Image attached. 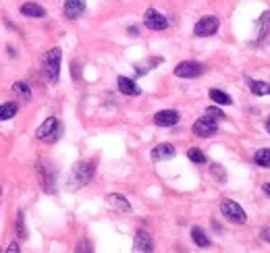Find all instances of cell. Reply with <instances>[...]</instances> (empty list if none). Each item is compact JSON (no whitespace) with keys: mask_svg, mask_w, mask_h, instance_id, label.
Masks as SVG:
<instances>
[{"mask_svg":"<svg viewBox=\"0 0 270 253\" xmlns=\"http://www.w3.org/2000/svg\"><path fill=\"white\" fill-rule=\"evenodd\" d=\"M254 162H256V166H260V168H270V148L258 150V152L254 154Z\"/></svg>","mask_w":270,"mask_h":253,"instance_id":"44dd1931","label":"cell"},{"mask_svg":"<svg viewBox=\"0 0 270 253\" xmlns=\"http://www.w3.org/2000/svg\"><path fill=\"white\" fill-rule=\"evenodd\" d=\"M0 197H3V187H0Z\"/></svg>","mask_w":270,"mask_h":253,"instance_id":"d6a6232c","label":"cell"},{"mask_svg":"<svg viewBox=\"0 0 270 253\" xmlns=\"http://www.w3.org/2000/svg\"><path fill=\"white\" fill-rule=\"evenodd\" d=\"M58 135H60V123L56 121V117H48L36 131L38 139L46 141V143H54L58 139Z\"/></svg>","mask_w":270,"mask_h":253,"instance_id":"277c9868","label":"cell"},{"mask_svg":"<svg viewBox=\"0 0 270 253\" xmlns=\"http://www.w3.org/2000/svg\"><path fill=\"white\" fill-rule=\"evenodd\" d=\"M260 237H262L264 241H268V243H270V226L262 228V231H260Z\"/></svg>","mask_w":270,"mask_h":253,"instance_id":"f1b7e54d","label":"cell"},{"mask_svg":"<svg viewBox=\"0 0 270 253\" xmlns=\"http://www.w3.org/2000/svg\"><path fill=\"white\" fill-rule=\"evenodd\" d=\"M214 133H218V123L212 121L210 117H201L193 123V135L201 137V139H206V137H212Z\"/></svg>","mask_w":270,"mask_h":253,"instance_id":"ba28073f","label":"cell"},{"mask_svg":"<svg viewBox=\"0 0 270 253\" xmlns=\"http://www.w3.org/2000/svg\"><path fill=\"white\" fill-rule=\"evenodd\" d=\"M218 27H220L218 17H214V15H206V17H201V19L195 23L193 33H195L197 38H210V35H214V33L218 31Z\"/></svg>","mask_w":270,"mask_h":253,"instance_id":"5b68a950","label":"cell"},{"mask_svg":"<svg viewBox=\"0 0 270 253\" xmlns=\"http://www.w3.org/2000/svg\"><path fill=\"white\" fill-rule=\"evenodd\" d=\"M179 119H181V114L177 110H160L154 114V123L158 127H175L179 123Z\"/></svg>","mask_w":270,"mask_h":253,"instance_id":"8fae6325","label":"cell"},{"mask_svg":"<svg viewBox=\"0 0 270 253\" xmlns=\"http://www.w3.org/2000/svg\"><path fill=\"white\" fill-rule=\"evenodd\" d=\"M17 110L19 106L15 102H7V104H0V121H11L17 117Z\"/></svg>","mask_w":270,"mask_h":253,"instance_id":"d6986e66","label":"cell"},{"mask_svg":"<svg viewBox=\"0 0 270 253\" xmlns=\"http://www.w3.org/2000/svg\"><path fill=\"white\" fill-rule=\"evenodd\" d=\"M106 201H108L110 208H115V210H119V212H131L129 199H127L125 195H121V193H110V195L106 197Z\"/></svg>","mask_w":270,"mask_h":253,"instance_id":"5bb4252c","label":"cell"},{"mask_svg":"<svg viewBox=\"0 0 270 253\" xmlns=\"http://www.w3.org/2000/svg\"><path fill=\"white\" fill-rule=\"evenodd\" d=\"M201 73H204V64L197 60H183L175 66V75L181 79H193V77H199Z\"/></svg>","mask_w":270,"mask_h":253,"instance_id":"8992f818","label":"cell"},{"mask_svg":"<svg viewBox=\"0 0 270 253\" xmlns=\"http://www.w3.org/2000/svg\"><path fill=\"white\" fill-rule=\"evenodd\" d=\"M264 193L270 197V183H264Z\"/></svg>","mask_w":270,"mask_h":253,"instance_id":"4dcf8cb0","label":"cell"},{"mask_svg":"<svg viewBox=\"0 0 270 253\" xmlns=\"http://www.w3.org/2000/svg\"><path fill=\"white\" fill-rule=\"evenodd\" d=\"M19 13L23 17H29V19H44L46 17V9L38 3H25L19 7Z\"/></svg>","mask_w":270,"mask_h":253,"instance_id":"7c38bea8","label":"cell"},{"mask_svg":"<svg viewBox=\"0 0 270 253\" xmlns=\"http://www.w3.org/2000/svg\"><path fill=\"white\" fill-rule=\"evenodd\" d=\"M191 239H193V243L197 245V247H201V249H206V247H210V239H208V235L201 231L199 226H193L191 228Z\"/></svg>","mask_w":270,"mask_h":253,"instance_id":"ac0fdd59","label":"cell"},{"mask_svg":"<svg viewBox=\"0 0 270 253\" xmlns=\"http://www.w3.org/2000/svg\"><path fill=\"white\" fill-rule=\"evenodd\" d=\"M94 174H96V162H92V160H83V162L73 166L69 178H66V189L69 191L83 189L87 183L94 178Z\"/></svg>","mask_w":270,"mask_h":253,"instance_id":"6da1fadb","label":"cell"},{"mask_svg":"<svg viewBox=\"0 0 270 253\" xmlns=\"http://www.w3.org/2000/svg\"><path fill=\"white\" fill-rule=\"evenodd\" d=\"M85 9H87L85 0H66L64 7H62V13H64L66 19L75 21V19H79V17L85 13Z\"/></svg>","mask_w":270,"mask_h":253,"instance_id":"30bf717a","label":"cell"},{"mask_svg":"<svg viewBox=\"0 0 270 253\" xmlns=\"http://www.w3.org/2000/svg\"><path fill=\"white\" fill-rule=\"evenodd\" d=\"M38 170H40V174H42V187H44V191L46 193H54V176H52V172H44V166H40L38 164Z\"/></svg>","mask_w":270,"mask_h":253,"instance_id":"7402d4cb","label":"cell"},{"mask_svg":"<svg viewBox=\"0 0 270 253\" xmlns=\"http://www.w3.org/2000/svg\"><path fill=\"white\" fill-rule=\"evenodd\" d=\"M187 158L191 160L193 164H206L208 162V158H206V154L201 152L199 148H189L187 150Z\"/></svg>","mask_w":270,"mask_h":253,"instance_id":"603a6c76","label":"cell"},{"mask_svg":"<svg viewBox=\"0 0 270 253\" xmlns=\"http://www.w3.org/2000/svg\"><path fill=\"white\" fill-rule=\"evenodd\" d=\"M220 214L227 218L229 222H233V224H245L247 222L245 210L241 208L237 201H233V199H222L220 201Z\"/></svg>","mask_w":270,"mask_h":253,"instance_id":"3957f363","label":"cell"},{"mask_svg":"<svg viewBox=\"0 0 270 253\" xmlns=\"http://www.w3.org/2000/svg\"><path fill=\"white\" fill-rule=\"evenodd\" d=\"M133 253H154V241H152V235L144 228H140L135 233V239H133Z\"/></svg>","mask_w":270,"mask_h":253,"instance_id":"9c48e42d","label":"cell"},{"mask_svg":"<svg viewBox=\"0 0 270 253\" xmlns=\"http://www.w3.org/2000/svg\"><path fill=\"white\" fill-rule=\"evenodd\" d=\"M206 117H210L212 121H222L224 114H222V110H218L216 106H208V108H206Z\"/></svg>","mask_w":270,"mask_h":253,"instance_id":"d4e9b609","label":"cell"},{"mask_svg":"<svg viewBox=\"0 0 270 253\" xmlns=\"http://www.w3.org/2000/svg\"><path fill=\"white\" fill-rule=\"evenodd\" d=\"M247 83H250V89H252V94H256V96H270V83H268V81H256V79H247Z\"/></svg>","mask_w":270,"mask_h":253,"instance_id":"e0dca14e","label":"cell"},{"mask_svg":"<svg viewBox=\"0 0 270 253\" xmlns=\"http://www.w3.org/2000/svg\"><path fill=\"white\" fill-rule=\"evenodd\" d=\"M75 253H94L92 251V245H89V241H79L77 243V247H75Z\"/></svg>","mask_w":270,"mask_h":253,"instance_id":"4316f807","label":"cell"},{"mask_svg":"<svg viewBox=\"0 0 270 253\" xmlns=\"http://www.w3.org/2000/svg\"><path fill=\"white\" fill-rule=\"evenodd\" d=\"M144 23H146V27L152 29V31H162V29L168 27V19L160 11H156V9H148L146 11Z\"/></svg>","mask_w":270,"mask_h":253,"instance_id":"52a82bcc","label":"cell"},{"mask_svg":"<svg viewBox=\"0 0 270 253\" xmlns=\"http://www.w3.org/2000/svg\"><path fill=\"white\" fill-rule=\"evenodd\" d=\"M127 31H129V33H131V35H140V33H138V31H140V29H138V27H129V29H127Z\"/></svg>","mask_w":270,"mask_h":253,"instance_id":"f546056e","label":"cell"},{"mask_svg":"<svg viewBox=\"0 0 270 253\" xmlns=\"http://www.w3.org/2000/svg\"><path fill=\"white\" fill-rule=\"evenodd\" d=\"M5 253H21V249H19V243L17 241H13L9 247H7V251Z\"/></svg>","mask_w":270,"mask_h":253,"instance_id":"83f0119b","label":"cell"},{"mask_svg":"<svg viewBox=\"0 0 270 253\" xmlns=\"http://www.w3.org/2000/svg\"><path fill=\"white\" fill-rule=\"evenodd\" d=\"M15 228H17V237H19V239H25V237H27V228H25L23 212L17 214V224H15Z\"/></svg>","mask_w":270,"mask_h":253,"instance_id":"cb8c5ba5","label":"cell"},{"mask_svg":"<svg viewBox=\"0 0 270 253\" xmlns=\"http://www.w3.org/2000/svg\"><path fill=\"white\" fill-rule=\"evenodd\" d=\"M177 150L173 143H160V146H156L152 150V160H156V162H162V160H171L175 158Z\"/></svg>","mask_w":270,"mask_h":253,"instance_id":"4fadbf2b","label":"cell"},{"mask_svg":"<svg viewBox=\"0 0 270 253\" xmlns=\"http://www.w3.org/2000/svg\"><path fill=\"white\" fill-rule=\"evenodd\" d=\"M13 94L19 96L21 100L29 102V100H31V87H29L27 81H15V83H13Z\"/></svg>","mask_w":270,"mask_h":253,"instance_id":"2e32d148","label":"cell"},{"mask_svg":"<svg viewBox=\"0 0 270 253\" xmlns=\"http://www.w3.org/2000/svg\"><path fill=\"white\" fill-rule=\"evenodd\" d=\"M210 170H212V174L218 178V183H224V180H227V174H224V170H222V166H220V164H212V166H210Z\"/></svg>","mask_w":270,"mask_h":253,"instance_id":"484cf974","label":"cell"},{"mask_svg":"<svg viewBox=\"0 0 270 253\" xmlns=\"http://www.w3.org/2000/svg\"><path fill=\"white\" fill-rule=\"evenodd\" d=\"M210 100L214 104H218V106H231L233 104L231 96L224 94V91H220V89H210Z\"/></svg>","mask_w":270,"mask_h":253,"instance_id":"ffe728a7","label":"cell"},{"mask_svg":"<svg viewBox=\"0 0 270 253\" xmlns=\"http://www.w3.org/2000/svg\"><path fill=\"white\" fill-rule=\"evenodd\" d=\"M60 62H62L60 48H50L42 56V71L50 83H58V79H60Z\"/></svg>","mask_w":270,"mask_h":253,"instance_id":"7a4b0ae2","label":"cell"},{"mask_svg":"<svg viewBox=\"0 0 270 253\" xmlns=\"http://www.w3.org/2000/svg\"><path fill=\"white\" fill-rule=\"evenodd\" d=\"M117 85H119V91L125 94V96H140L142 94V89L138 87V83H135L133 79H129V77H119Z\"/></svg>","mask_w":270,"mask_h":253,"instance_id":"9a60e30c","label":"cell"},{"mask_svg":"<svg viewBox=\"0 0 270 253\" xmlns=\"http://www.w3.org/2000/svg\"><path fill=\"white\" fill-rule=\"evenodd\" d=\"M266 131H268V133H270V121H268V123H266Z\"/></svg>","mask_w":270,"mask_h":253,"instance_id":"1f68e13d","label":"cell"}]
</instances>
